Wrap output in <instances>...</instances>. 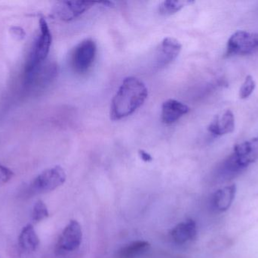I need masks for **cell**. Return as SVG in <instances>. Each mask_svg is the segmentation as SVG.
Here are the masks:
<instances>
[{
  "label": "cell",
  "mask_w": 258,
  "mask_h": 258,
  "mask_svg": "<svg viewBox=\"0 0 258 258\" xmlns=\"http://www.w3.org/2000/svg\"><path fill=\"white\" fill-rule=\"evenodd\" d=\"M194 2L189 0H168L164 1L158 7V12L163 16H170L177 13L179 11Z\"/></svg>",
  "instance_id": "obj_17"
},
{
  "label": "cell",
  "mask_w": 258,
  "mask_h": 258,
  "mask_svg": "<svg viewBox=\"0 0 258 258\" xmlns=\"http://www.w3.org/2000/svg\"><path fill=\"white\" fill-rule=\"evenodd\" d=\"M197 233V224L192 220H188L176 226L171 230V236L174 242L182 245L195 239Z\"/></svg>",
  "instance_id": "obj_14"
},
{
  "label": "cell",
  "mask_w": 258,
  "mask_h": 258,
  "mask_svg": "<svg viewBox=\"0 0 258 258\" xmlns=\"http://www.w3.org/2000/svg\"><path fill=\"white\" fill-rule=\"evenodd\" d=\"M182 49V45L177 39L173 37H166L159 44L155 56L156 68H163L172 63Z\"/></svg>",
  "instance_id": "obj_9"
},
{
  "label": "cell",
  "mask_w": 258,
  "mask_h": 258,
  "mask_svg": "<svg viewBox=\"0 0 258 258\" xmlns=\"http://www.w3.org/2000/svg\"><path fill=\"white\" fill-rule=\"evenodd\" d=\"M12 34L16 36L18 39H23L25 38L26 33L24 29L21 28V27H12L11 28Z\"/></svg>",
  "instance_id": "obj_21"
},
{
  "label": "cell",
  "mask_w": 258,
  "mask_h": 258,
  "mask_svg": "<svg viewBox=\"0 0 258 258\" xmlns=\"http://www.w3.org/2000/svg\"><path fill=\"white\" fill-rule=\"evenodd\" d=\"M150 245L145 241H137L118 251L116 258H136L145 254L150 249Z\"/></svg>",
  "instance_id": "obj_16"
},
{
  "label": "cell",
  "mask_w": 258,
  "mask_h": 258,
  "mask_svg": "<svg viewBox=\"0 0 258 258\" xmlns=\"http://www.w3.org/2000/svg\"><path fill=\"white\" fill-rule=\"evenodd\" d=\"M236 187L235 185L221 188L212 195V207L215 212L223 213L227 212L233 204L236 196Z\"/></svg>",
  "instance_id": "obj_12"
},
{
  "label": "cell",
  "mask_w": 258,
  "mask_h": 258,
  "mask_svg": "<svg viewBox=\"0 0 258 258\" xmlns=\"http://www.w3.org/2000/svg\"><path fill=\"white\" fill-rule=\"evenodd\" d=\"M49 213H48V209L43 201H36L33 206V212H32V219L34 222H39L42 221V220L48 218Z\"/></svg>",
  "instance_id": "obj_18"
},
{
  "label": "cell",
  "mask_w": 258,
  "mask_h": 258,
  "mask_svg": "<svg viewBox=\"0 0 258 258\" xmlns=\"http://www.w3.org/2000/svg\"><path fill=\"white\" fill-rule=\"evenodd\" d=\"M14 173L7 167L0 164V184H4L12 179Z\"/></svg>",
  "instance_id": "obj_20"
},
{
  "label": "cell",
  "mask_w": 258,
  "mask_h": 258,
  "mask_svg": "<svg viewBox=\"0 0 258 258\" xmlns=\"http://www.w3.org/2000/svg\"><path fill=\"white\" fill-rule=\"evenodd\" d=\"M138 154H139L140 158L144 161V162H151L153 161V157L151 154H149L147 151L141 149L138 151Z\"/></svg>",
  "instance_id": "obj_22"
},
{
  "label": "cell",
  "mask_w": 258,
  "mask_h": 258,
  "mask_svg": "<svg viewBox=\"0 0 258 258\" xmlns=\"http://www.w3.org/2000/svg\"><path fill=\"white\" fill-rule=\"evenodd\" d=\"M57 74V65L53 62H47L45 61L29 78L24 80V86L30 89H42L51 83Z\"/></svg>",
  "instance_id": "obj_10"
},
{
  "label": "cell",
  "mask_w": 258,
  "mask_h": 258,
  "mask_svg": "<svg viewBox=\"0 0 258 258\" xmlns=\"http://www.w3.org/2000/svg\"><path fill=\"white\" fill-rule=\"evenodd\" d=\"M97 54L96 42L91 38L83 39L76 45L71 54L73 70L79 74H86L92 65Z\"/></svg>",
  "instance_id": "obj_4"
},
{
  "label": "cell",
  "mask_w": 258,
  "mask_h": 258,
  "mask_svg": "<svg viewBox=\"0 0 258 258\" xmlns=\"http://www.w3.org/2000/svg\"><path fill=\"white\" fill-rule=\"evenodd\" d=\"M256 36V33L243 30L236 32L227 42V56H243L257 51Z\"/></svg>",
  "instance_id": "obj_7"
},
{
  "label": "cell",
  "mask_w": 258,
  "mask_h": 258,
  "mask_svg": "<svg viewBox=\"0 0 258 258\" xmlns=\"http://www.w3.org/2000/svg\"><path fill=\"white\" fill-rule=\"evenodd\" d=\"M257 159L258 136L236 145L233 153L218 167L217 176L221 180L234 178Z\"/></svg>",
  "instance_id": "obj_2"
},
{
  "label": "cell",
  "mask_w": 258,
  "mask_h": 258,
  "mask_svg": "<svg viewBox=\"0 0 258 258\" xmlns=\"http://www.w3.org/2000/svg\"><path fill=\"white\" fill-rule=\"evenodd\" d=\"M148 96L146 85L139 79L128 77L124 79L110 105L112 121H119L135 113L144 105Z\"/></svg>",
  "instance_id": "obj_1"
},
{
  "label": "cell",
  "mask_w": 258,
  "mask_h": 258,
  "mask_svg": "<svg viewBox=\"0 0 258 258\" xmlns=\"http://www.w3.org/2000/svg\"><path fill=\"white\" fill-rule=\"evenodd\" d=\"M189 112V108L184 103L175 99H168L162 104L161 119L167 125L174 124Z\"/></svg>",
  "instance_id": "obj_11"
},
{
  "label": "cell",
  "mask_w": 258,
  "mask_h": 258,
  "mask_svg": "<svg viewBox=\"0 0 258 258\" xmlns=\"http://www.w3.org/2000/svg\"><path fill=\"white\" fill-rule=\"evenodd\" d=\"M66 173L60 166L45 170L35 178L31 189L35 193H46L57 189L64 183Z\"/></svg>",
  "instance_id": "obj_5"
},
{
  "label": "cell",
  "mask_w": 258,
  "mask_h": 258,
  "mask_svg": "<svg viewBox=\"0 0 258 258\" xmlns=\"http://www.w3.org/2000/svg\"><path fill=\"white\" fill-rule=\"evenodd\" d=\"M257 33V36H256V37H257V51H258V33Z\"/></svg>",
  "instance_id": "obj_24"
},
{
  "label": "cell",
  "mask_w": 258,
  "mask_h": 258,
  "mask_svg": "<svg viewBox=\"0 0 258 258\" xmlns=\"http://www.w3.org/2000/svg\"><path fill=\"white\" fill-rule=\"evenodd\" d=\"M52 36L46 20L43 17L39 18V32L32 47L28 60L24 68V80L46 61L51 48Z\"/></svg>",
  "instance_id": "obj_3"
},
{
  "label": "cell",
  "mask_w": 258,
  "mask_h": 258,
  "mask_svg": "<svg viewBox=\"0 0 258 258\" xmlns=\"http://www.w3.org/2000/svg\"><path fill=\"white\" fill-rule=\"evenodd\" d=\"M255 86V82L253 77L250 75L247 76L242 87L240 88V90H239V97L243 99L248 98L254 92Z\"/></svg>",
  "instance_id": "obj_19"
},
{
  "label": "cell",
  "mask_w": 258,
  "mask_h": 258,
  "mask_svg": "<svg viewBox=\"0 0 258 258\" xmlns=\"http://www.w3.org/2000/svg\"><path fill=\"white\" fill-rule=\"evenodd\" d=\"M19 245L22 249L27 251H34L39 245V239L31 224H28L23 228L19 238Z\"/></svg>",
  "instance_id": "obj_15"
},
{
  "label": "cell",
  "mask_w": 258,
  "mask_h": 258,
  "mask_svg": "<svg viewBox=\"0 0 258 258\" xmlns=\"http://www.w3.org/2000/svg\"><path fill=\"white\" fill-rule=\"evenodd\" d=\"M83 231L77 221H71L65 227L56 245V252L66 254L76 251L81 245Z\"/></svg>",
  "instance_id": "obj_8"
},
{
  "label": "cell",
  "mask_w": 258,
  "mask_h": 258,
  "mask_svg": "<svg viewBox=\"0 0 258 258\" xmlns=\"http://www.w3.org/2000/svg\"><path fill=\"white\" fill-rule=\"evenodd\" d=\"M215 136H223L235 130V118L233 112L227 110L221 116H217L208 128Z\"/></svg>",
  "instance_id": "obj_13"
},
{
  "label": "cell",
  "mask_w": 258,
  "mask_h": 258,
  "mask_svg": "<svg viewBox=\"0 0 258 258\" xmlns=\"http://www.w3.org/2000/svg\"><path fill=\"white\" fill-rule=\"evenodd\" d=\"M99 4L104 5L107 7H112L113 6V3L112 2H102V3H99Z\"/></svg>",
  "instance_id": "obj_23"
},
{
  "label": "cell",
  "mask_w": 258,
  "mask_h": 258,
  "mask_svg": "<svg viewBox=\"0 0 258 258\" xmlns=\"http://www.w3.org/2000/svg\"><path fill=\"white\" fill-rule=\"evenodd\" d=\"M95 2L60 1L56 3L52 8L53 16L60 21H73L89 11L95 4Z\"/></svg>",
  "instance_id": "obj_6"
}]
</instances>
